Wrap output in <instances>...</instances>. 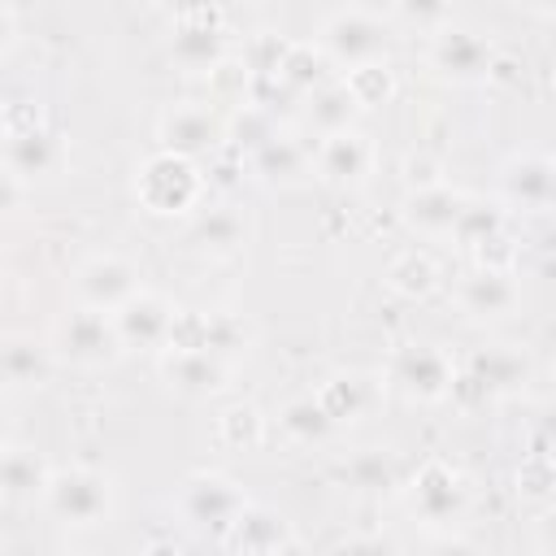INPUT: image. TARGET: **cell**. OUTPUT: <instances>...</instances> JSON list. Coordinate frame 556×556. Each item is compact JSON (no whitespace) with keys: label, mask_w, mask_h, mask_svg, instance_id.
<instances>
[{"label":"cell","mask_w":556,"mask_h":556,"mask_svg":"<svg viewBox=\"0 0 556 556\" xmlns=\"http://www.w3.org/2000/svg\"><path fill=\"white\" fill-rule=\"evenodd\" d=\"M200 169L195 161L178 156V152H152L143 165H139V178H135V195L148 213L165 217V213H187L195 200H200Z\"/></svg>","instance_id":"cell-1"},{"label":"cell","mask_w":556,"mask_h":556,"mask_svg":"<svg viewBox=\"0 0 556 556\" xmlns=\"http://www.w3.org/2000/svg\"><path fill=\"white\" fill-rule=\"evenodd\" d=\"M43 500L48 508L65 521V526H96L109 517V478L100 469H87V465H70V469H56L48 473V486H43Z\"/></svg>","instance_id":"cell-2"},{"label":"cell","mask_w":556,"mask_h":556,"mask_svg":"<svg viewBox=\"0 0 556 556\" xmlns=\"http://www.w3.org/2000/svg\"><path fill=\"white\" fill-rule=\"evenodd\" d=\"M321 43L334 61H348L352 65H365V61H378L382 56V43H387V22L378 9H365V4H352V9H334L321 26Z\"/></svg>","instance_id":"cell-3"},{"label":"cell","mask_w":556,"mask_h":556,"mask_svg":"<svg viewBox=\"0 0 556 556\" xmlns=\"http://www.w3.org/2000/svg\"><path fill=\"white\" fill-rule=\"evenodd\" d=\"M243 508H248V495L230 478H222V473H195L182 486V517L195 530H204V534H217L222 539L239 521Z\"/></svg>","instance_id":"cell-4"},{"label":"cell","mask_w":556,"mask_h":556,"mask_svg":"<svg viewBox=\"0 0 556 556\" xmlns=\"http://www.w3.org/2000/svg\"><path fill=\"white\" fill-rule=\"evenodd\" d=\"M74 287H78L83 308L113 313V308H122V304H126V300L139 291V269H135L126 256L104 252V256H91V261L78 269Z\"/></svg>","instance_id":"cell-5"},{"label":"cell","mask_w":556,"mask_h":556,"mask_svg":"<svg viewBox=\"0 0 556 556\" xmlns=\"http://www.w3.org/2000/svg\"><path fill=\"white\" fill-rule=\"evenodd\" d=\"M56 348L78 361V365H104L122 352L117 343V330H113V317L109 313H96V308H74L61 326H56Z\"/></svg>","instance_id":"cell-6"},{"label":"cell","mask_w":556,"mask_h":556,"mask_svg":"<svg viewBox=\"0 0 556 556\" xmlns=\"http://www.w3.org/2000/svg\"><path fill=\"white\" fill-rule=\"evenodd\" d=\"M460 508H465L460 473L447 460H426L413 478V513L426 526H447L460 517Z\"/></svg>","instance_id":"cell-7"},{"label":"cell","mask_w":556,"mask_h":556,"mask_svg":"<svg viewBox=\"0 0 556 556\" xmlns=\"http://www.w3.org/2000/svg\"><path fill=\"white\" fill-rule=\"evenodd\" d=\"M174 313H178V308H174L165 295L139 287V291H135L122 308H113L109 317H113V330H117V343H122V348H135V343L152 348V343H165Z\"/></svg>","instance_id":"cell-8"},{"label":"cell","mask_w":556,"mask_h":556,"mask_svg":"<svg viewBox=\"0 0 556 556\" xmlns=\"http://www.w3.org/2000/svg\"><path fill=\"white\" fill-rule=\"evenodd\" d=\"M222 117L208 109V104H200V100H182V104H174L165 117H161V139H165V152H178V156H200V152H208L217 139H222Z\"/></svg>","instance_id":"cell-9"},{"label":"cell","mask_w":556,"mask_h":556,"mask_svg":"<svg viewBox=\"0 0 556 556\" xmlns=\"http://www.w3.org/2000/svg\"><path fill=\"white\" fill-rule=\"evenodd\" d=\"M222 43H226V30H222V13L217 9H182L178 13V30H174V61H182L187 70H204V65H217L222 61Z\"/></svg>","instance_id":"cell-10"},{"label":"cell","mask_w":556,"mask_h":556,"mask_svg":"<svg viewBox=\"0 0 556 556\" xmlns=\"http://www.w3.org/2000/svg\"><path fill=\"white\" fill-rule=\"evenodd\" d=\"M391 378L417 395V400H439L452 391V365L439 348L430 343H413V348H400L395 361H391Z\"/></svg>","instance_id":"cell-11"},{"label":"cell","mask_w":556,"mask_h":556,"mask_svg":"<svg viewBox=\"0 0 556 556\" xmlns=\"http://www.w3.org/2000/svg\"><path fill=\"white\" fill-rule=\"evenodd\" d=\"M430 61H434V70H443L452 78H478L491 70V48L482 35H473L465 26H439L430 39Z\"/></svg>","instance_id":"cell-12"},{"label":"cell","mask_w":556,"mask_h":556,"mask_svg":"<svg viewBox=\"0 0 556 556\" xmlns=\"http://www.w3.org/2000/svg\"><path fill=\"white\" fill-rule=\"evenodd\" d=\"M500 182H504V195H508L513 204H521V208L543 213V208L552 204V161H547V156H534V152L513 156V161L504 165Z\"/></svg>","instance_id":"cell-13"},{"label":"cell","mask_w":556,"mask_h":556,"mask_svg":"<svg viewBox=\"0 0 556 556\" xmlns=\"http://www.w3.org/2000/svg\"><path fill=\"white\" fill-rule=\"evenodd\" d=\"M222 539L235 547V556H274L291 534H287V526H282L278 513L248 504V508L239 513V521H235Z\"/></svg>","instance_id":"cell-14"},{"label":"cell","mask_w":556,"mask_h":556,"mask_svg":"<svg viewBox=\"0 0 556 556\" xmlns=\"http://www.w3.org/2000/svg\"><path fill=\"white\" fill-rule=\"evenodd\" d=\"M61 161V139L48 130V126H35V130H22V135H9L4 143V169L13 178H35V174H52Z\"/></svg>","instance_id":"cell-15"},{"label":"cell","mask_w":556,"mask_h":556,"mask_svg":"<svg viewBox=\"0 0 556 556\" xmlns=\"http://www.w3.org/2000/svg\"><path fill=\"white\" fill-rule=\"evenodd\" d=\"M369 169V139L356 135L352 126L339 135H326L317 148V174L330 182H356Z\"/></svg>","instance_id":"cell-16"},{"label":"cell","mask_w":556,"mask_h":556,"mask_svg":"<svg viewBox=\"0 0 556 556\" xmlns=\"http://www.w3.org/2000/svg\"><path fill=\"white\" fill-rule=\"evenodd\" d=\"M460 208H465V195H460V191H452L447 182H430V187H417V191L408 195L404 217H408L417 230H426V235H443V230L456 226Z\"/></svg>","instance_id":"cell-17"},{"label":"cell","mask_w":556,"mask_h":556,"mask_svg":"<svg viewBox=\"0 0 556 556\" xmlns=\"http://www.w3.org/2000/svg\"><path fill=\"white\" fill-rule=\"evenodd\" d=\"M161 374L182 395H213L222 387V378H226V365L213 352H169L161 361Z\"/></svg>","instance_id":"cell-18"},{"label":"cell","mask_w":556,"mask_h":556,"mask_svg":"<svg viewBox=\"0 0 556 556\" xmlns=\"http://www.w3.org/2000/svg\"><path fill=\"white\" fill-rule=\"evenodd\" d=\"M517 304V287L504 269H478L460 282V308L473 317H504Z\"/></svg>","instance_id":"cell-19"},{"label":"cell","mask_w":556,"mask_h":556,"mask_svg":"<svg viewBox=\"0 0 556 556\" xmlns=\"http://www.w3.org/2000/svg\"><path fill=\"white\" fill-rule=\"evenodd\" d=\"M48 486V469L35 452H4L0 456V495L4 500H35Z\"/></svg>","instance_id":"cell-20"},{"label":"cell","mask_w":556,"mask_h":556,"mask_svg":"<svg viewBox=\"0 0 556 556\" xmlns=\"http://www.w3.org/2000/svg\"><path fill=\"white\" fill-rule=\"evenodd\" d=\"M0 378L17 387H35L48 378V348L35 339H4L0 343Z\"/></svg>","instance_id":"cell-21"},{"label":"cell","mask_w":556,"mask_h":556,"mask_svg":"<svg viewBox=\"0 0 556 556\" xmlns=\"http://www.w3.org/2000/svg\"><path fill=\"white\" fill-rule=\"evenodd\" d=\"M317 404H321V413L330 417V426L352 421V417H361L365 404H369V382H365L361 374H339V378H330V382L317 391Z\"/></svg>","instance_id":"cell-22"},{"label":"cell","mask_w":556,"mask_h":556,"mask_svg":"<svg viewBox=\"0 0 556 556\" xmlns=\"http://www.w3.org/2000/svg\"><path fill=\"white\" fill-rule=\"evenodd\" d=\"M521 374H526V361H521L517 352L491 348V352H478V356L469 361V374H465L460 382H469V387H478V391H504V387H513Z\"/></svg>","instance_id":"cell-23"},{"label":"cell","mask_w":556,"mask_h":556,"mask_svg":"<svg viewBox=\"0 0 556 556\" xmlns=\"http://www.w3.org/2000/svg\"><path fill=\"white\" fill-rule=\"evenodd\" d=\"M439 282V265L426 256V252H400L391 265H387V287L391 291H400V295H408V300H417V295H426L430 287Z\"/></svg>","instance_id":"cell-24"},{"label":"cell","mask_w":556,"mask_h":556,"mask_svg":"<svg viewBox=\"0 0 556 556\" xmlns=\"http://www.w3.org/2000/svg\"><path fill=\"white\" fill-rule=\"evenodd\" d=\"M352 113H356V104H352V96H348V87H343V83H321V87L308 96V122H313V126H321L326 135L348 130Z\"/></svg>","instance_id":"cell-25"},{"label":"cell","mask_w":556,"mask_h":556,"mask_svg":"<svg viewBox=\"0 0 556 556\" xmlns=\"http://www.w3.org/2000/svg\"><path fill=\"white\" fill-rule=\"evenodd\" d=\"M248 226L235 208H208L200 222H195V243L208 248V252H235L243 243Z\"/></svg>","instance_id":"cell-26"},{"label":"cell","mask_w":556,"mask_h":556,"mask_svg":"<svg viewBox=\"0 0 556 556\" xmlns=\"http://www.w3.org/2000/svg\"><path fill=\"white\" fill-rule=\"evenodd\" d=\"M343 87H348V96H352L356 109H369V104H378V100L391 96L395 78H391V65L387 61H365V65H352L348 70Z\"/></svg>","instance_id":"cell-27"},{"label":"cell","mask_w":556,"mask_h":556,"mask_svg":"<svg viewBox=\"0 0 556 556\" xmlns=\"http://www.w3.org/2000/svg\"><path fill=\"white\" fill-rule=\"evenodd\" d=\"M278 426H282V430H287L295 443H317V439H326V434H330V417L321 413V404H317L313 395L291 400V404L282 408Z\"/></svg>","instance_id":"cell-28"},{"label":"cell","mask_w":556,"mask_h":556,"mask_svg":"<svg viewBox=\"0 0 556 556\" xmlns=\"http://www.w3.org/2000/svg\"><path fill=\"white\" fill-rule=\"evenodd\" d=\"M252 161H256V174H265L269 182H278V178L291 182L295 174H304V152L282 135H274L261 152H252Z\"/></svg>","instance_id":"cell-29"},{"label":"cell","mask_w":556,"mask_h":556,"mask_svg":"<svg viewBox=\"0 0 556 556\" xmlns=\"http://www.w3.org/2000/svg\"><path fill=\"white\" fill-rule=\"evenodd\" d=\"M217 430L230 447H256L265 439V417L252 408V404H235L217 417Z\"/></svg>","instance_id":"cell-30"},{"label":"cell","mask_w":556,"mask_h":556,"mask_svg":"<svg viewBox=\"0 0 556 556\" xmlns=\"http://www.w3.org/2000/svg\"><path fill=\"white\" fill-rule=\"evenodd\" d=\"M235 135H239V143H248L252 152H261L278 130H274V113L269 109H261V104H243V113L235 117Z\"/></svg>","instance_id":"cell-31"},{"label":"cell","mask_w":556,"mask_h":556,"mask_svg":"<svg viewBox=\"0 0 556 556\" xmlns=\"http://www.w3.org/2000/svg\"><path fill=\"white\" fill-rule=\"evenodd\" d=\"M391 473H395V465H391V456H382V452H361V456L348 465V478H352V486H361V491L387 486Z\"/></svg>","instance_id":"cell-32"},{"label":"cell","mask_w":556,"mask_h":556,"mask_svg":"<svg viewBox=\"0 0 556 556\" xmlns=\"http://www.w3.org/2000/svg\"><path fill=\"white\" fill-rule=\"evenodd\" d=\"M17 191H22V187H17V178H13V174L0 165V213L17 204Z\"/></svg>","instance_id":"cell-33"},{"label":"cell","mask_w":556,"mask_h":556,"mask_svg":"<svg viewBox=\"0 0 556 556\" xmlns=\"http://www.w3.org/2000/svg\"><path fill=\"white\" fill-rule=\"evenodd\" d=\"M334 556H387V547H378V543H352V547H343Z\"/></svg>","instance_id":"cell-34"},{"label":"cell","mask_w":556,"mask_h":556,"mask_svg":"<svg viewBox=\"0 0 556 556\" xmlns=\"http://www.w3.org/2000/svg\"><path fill=\"white\" fill-rule=\"evenodd\" d=\"M13 43V9H4L0 4V52Z\"/></svg>","instance_id":"cell-35"},{"label":"cell","mask_w":556,"mask_h":556,"mask_svg":"<svg viewBox=\"0 0 556 556\" xmlns=\"http://www.w3.org/2000/svg\"><path fill=\"white\" fill-rule=\"evenodd\" d=\"M143 556H178V552H174V547H169V543H152V547H148V552H143Z\"/></svg>","instance_id":"cell-36"},{"label":"cell","mask_w":556,"mask_h":556,"mask_svg":"<svg viewBox=\"0 0 556 556\" xmlns=\"http://www.w3.org/2000/svg\"><path fill=\"white\" fill-rule=\"evenodd\" d=\"M70 556H78V552H70Z\"/></svg>","instance_id":"cell-37"}]
</instances>
